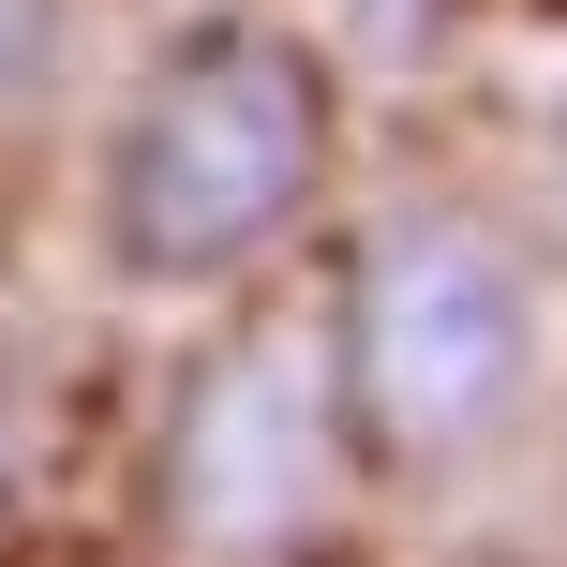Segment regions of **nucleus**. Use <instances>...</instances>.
<instances>
[{"instance_id": "obj_1", "label": "nucleus", "mask_w": 567, "mask_h": 567, "mask_svg": "<svg viewBox=\"0 0 567 567\" xmlns=\"http://www.w3.org/2000/svg\"><path fill=\"white\" fill-rule=\"evenodd\" d=\"M313 165H329V90H313V60L269 45V30L195 45L165 90H150V120L120 135V179H105L120 269H150V284L239 269L255 239L299 225Z\"/></svg>"}, {"instance_id": "obj_2", "label": "nucleus", "mask_w": 567, "mask_h": 567, "mask_svg": "<svg viewBox=\"0 0 567 567\" xmlns=\"http://www.w3.org/2000/svg\"><path fill=\"white\" fill-rule=\"evenodd\" d=\"M538 373V299L523 269L493 255L463 209H403L389 239L359 255V403L389 419V449L449 463L493 449Z\"/></svg>"}, {"instance_id": "obj_3", "label": "nucleus", "mask_w": 567, "mask_h": 567, "mask_svg": "<svg viewBox=\"0 0 567 567\" xmlns=\"http://www.w3.org/2000/svg\"><path fill=\"white\" fill-rule=\"evenodd\" d=\"M329 493V373L299 329H255L239 359L195 373V419H179V523L225 553H269L313 523Z\"/></svg>"}, {"instance_id": "obj_4", "label": "nucleus", "mask_w": 567, "mask_h": 567, "mask_svg": "<svg viewBox=\"0 0 567 567\" xmlns=\"http://www.w3.org/2000/svg\"><path fill=\"white\" fill-rule=\"evenodd\" d=\"M60 75V0H0V105Z\"/></svg>"}, {"instance_id": "obj_5", "label": "nucleus", "mask_w": 567, "mask_h": 567, "mask_svg": "<svg viewBox=\"0 0 567 567\" xmlns=\"http://www.w3.org/2000/svg\"><path fill=\"white\" fill-rule=\"evenodd\" d=\"M343 16H359L373 45H419V30H433V0H343Z\"/></svg>"}, {"instance_id": "obj_6", "label": "nucleus", "mask_w": 567, "mask_h": 567, "mask_svg": "<svg viewBox=\"0 0 567 567\" xmlns=\"http://www.w3.org/2000/svg\"><path fill=\"white\" fill-rule=\"evenodd\" d=\"M553 225H567V105H553Z\"/></svg>"}]
</instances>
